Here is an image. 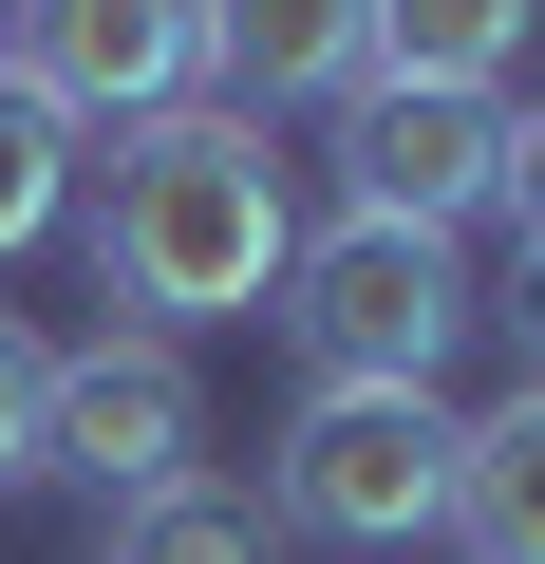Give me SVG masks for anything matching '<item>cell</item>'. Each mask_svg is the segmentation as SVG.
Returning <instances> with one entry per match:
<instances>
[{"mask_svg": "<svg viewBox=\"0 0 545 564\" xmlns=\"http://www.w3.org/2000/svg\"><path fill=\"white\" fill-rule=\"evenodd\" d=\"M451 545L470 564H545V377L508 414H451Z\"/></svg>", "mask_w": 545, "mask_h": 564, "instance_id": "obj_8", "label": "cell"}, {"mask_svg": "<svg viewBox=\"0 0 545 564\" xmlns=\"http://www.w3.org/2000/svg\"><path fill=\"white\" fill-rule=\"evenodd\" d=\"M57 226H76V113H57L20 57H0V263L57 245Z\"/></svg>", "mask_w": 545, "mask_h": 564, "instance_id": "obj_11", "label": "cell"}, {"mask_svg": "<svg viewBox=\"0 0 545 564\" xmlns=\"http://www.w3.org/2000/svg\"><path fill=\"white\" fill-rule=\"evenodd\" d=\"M39 470H76V489H170V470H207V377H188V339H76L57 358V395H39Z\"/></svg>", "mask_w": 545, "mask_h": 564, "instance_id": "obj_5", "label": "cell"}, {"mask_svg": "<svg viewBox=\"0 0 545 564\" xmlns=\"http://www.w3.org/2000/svg\"><path fill=\"white\" fill-rule=\"evenodd\" d=\"M113 564H283V508L226 489V470H170V489L113 508Z\"/></svg>", "mask_w": 545, "mask_h": 564, "instance_id": "obj_10", "label": "cell"}, {"mask_svg": "<svg viewBox=\"0 0 545 564\" xmlns=\"http://www.w3.org/2000/svg\"><path fill=\"white\" fill-rule=\"evenodd\" d=\"M283 527H302V545H433V527H451V414H433V395H302V433H283Z\"/></svg>", "mask_w": 545, "mask_h": 564, "instance_id": "obj_3", "label": "cell"}, {"mask_svg": "<svg viewBox=\"0 0 545 564\" xmlns=\"http://www.w3.org/2000/svg\"><path fill=\"white\" fill-rule=\"evenodd\" d=\"M489 188H508V95H414V76H358L339 95V207L358 226L451 245Z\"/></svg>", "mask_w": 545, "mask_h": 564, "instance_id": "obj_4", "label": "cell"}, {"mask_svg": "<svg viewBox=\"0 0 545 564\" xmlns=\"http://www.w3.org/2000/svg\"><path fill=\"white\" fill-rule=\"evenodd\" d=\"M302 263V188L263 151V113L188 95L151 132H113V188H95V302H132V339H188V321H263Z\"/></svg>", "mask_w": 545, "mask_h": 564, "instance_id": "obj_1", "label": "cell"}, {"mask_svg": "<svg viewBox=\"0 0 545 564\" xmlns=\"http://www.w3.org/2000/svg\"><path fill=\"white\" fill-rule=\"evenodd\" d=\"M39 395H57V339H39V321H0V489L39 470Z\"/></svg>", "mask_w": 545, "mask_h": 564, "instance_id": "obj_12", "label": "cell"}, {"mask_svg": "<svg viewBox=\"0 0 545 564\" xmlns=\"http://www.w3.org/2000/svg\"><path fill=\"white\" fill-rule=\"evenodd\" d=\"M508 339H526V377H545V245H526V282H508Z\"/></svg>", "mask_w": 545, "mask_h": 564, "instance_id": "obj_14", "label": "cell"}, {"mask_svg": "<svg viewBox=\"0 0 545 564\" xmlns=\"http://www.w3.org/2000/svg\"><path fill=\"white\" fill-rule=\"evenodd\" d=\"M489 207H508V226H526V245H545V95H526V113H508V188H489Z\"/></svg>", "mask_w": 545, "mask_h": 564, "instance_id": "obj_13", "label": "cell"}, {"mask_svg": "<svg viewBox=\"0 0 545 564\" xmlns=\"http://www.w3.org/2000/svg\"><path fill=\"white\" fill-rule=\"evenodd\" d=\"M207 76H226V113L358 95L377 76V0H207Z\"/></svg>", "mask_w": 545, "mask_h": 564, "instance_id": "obj_7", "label": "cell"}, {"mask_svg": "<svg viewBox=\"0 0 545 564\" xmlns=\"http://www.w3.org/2000/svg\"><path fill=\"white\" fill-rule=\"evenodd\" d=\"M526 20H545V0H377V76H414V95H508Z\"/></svg>", "mask_w": 545, "mask_h": 564, "instance_id": "obj_9", "label": "cell"}, {"mask_svg": "<svg viewBox=\"0 0 545 564\" xmlns=\"http://www.w3.org/2000/svg\"><path fill=\"white\" fill-rule=\"evenodd\" d=\"M302 339V377L320 395H433L451 377V339H470V263L451 245H414V226H302V263H283V302H263Z\"/></svg>", "mask_w": 545, "mask_h": 564, "instance_id": "obj_2", "label": "cell"}, {"mask_svg": "<svg viewBox=\"0 0 545 564\" xmlns=\"http://www.w3.org/2000/svg\"><path fill=\"white\" fill-rule=\"evenodd\" d=\"M0 57H20L76 132H151V113L207 95V0H20Z\"/></svg>", "mask_w": 545, "mask_h": 564, "instance_id": "obj_6", "label": "cell"}, {"mask_svg": "<svg viewBox=\"0 0 545 564\" xmlns=\"http://www.w3.org/2000/svg\"><path fill=\"white\" fill-rule=\"evenodd\" d=\"M0 39H20V0H0Z\"/></svg>", "mask_w": 545, "mask_h": 564, "instance_id": "obj_15", "label": "cell"}]
</instances>
